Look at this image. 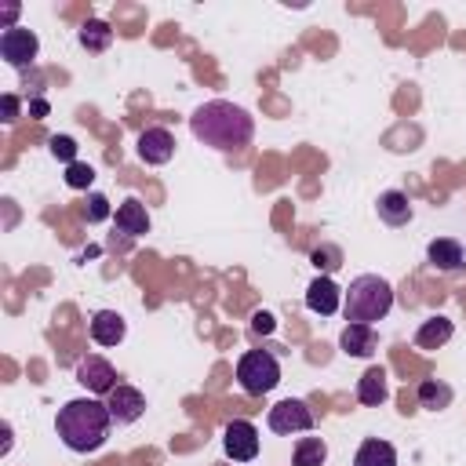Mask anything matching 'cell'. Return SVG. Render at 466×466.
<instances>
[{"instance_id":"484cf974","label":"cell","mask_w":466,"mask_h":466,"mask_svg":"<svg viewBox=\"0 0 466 466\" xmlns=\"http://www.w3.org/2000/svg\"><path fill=\"white\" fill-rule=\"evenodd\" d=\"M109 215H113L109 200H106L102 193H87V200H84V218H87V222H106Z\"/></svg>"},{"instance_id":"3957f363","label":"cell","mask_w":466,"mask_h":466,"mask_svg":"<svg viewBox=\"0 0 466 466\" xmlns=\"http://www.w3.org/2000/svg\"><path fill=\"white\" fill-rule=\"evenodd\" d=\"M342 309L350 324H375L393 309V288L379 273H360L342 291Z\"/></svg>"},{"instance_id":"2e32d148","label":"cell","mask_w":466,"mask_h":466,"mask_svg":"<svg viewBox=\"0 0 466 466\" xmlns=\"http://www.w3.org/2000/svg\"><path fill=\"white\" fill-rule=\"evenodd\" d=\"M451 335H455V324H451L444 313H433V317H426V320L419 324L415 346H419V350H441Z\"/></svg>"},{"instance_id":"f1b7e54d","label":"cell","mask_w":466,"mask_h":466,"mask_svg":"<svg viewBox=\"0 0 466 466\" xmlns=\"http://www.w3.org/2000/svg\"><path fill=\"white\" fill-rule=\"evenodd\" d=\"M4 18H7V29H15V18H18V4H7V7H4Z\"/></svg>"},{"instance_id":"4316f807","label":"cell","mask_w":466,"mask_h":466,"mask_svg":"<svg viewBox=\"0 0 466 466\" xmlns=\"http://www.w3.org/2000/svg\"><path fill=\"white\" fill-rule=\"evenodd\" d=\"M15 116H18V98L4 95V120H15Z\"/></svg>"},{"instance_id":"9c48e42d","label":"cell","mask_w":466,"mask_h":466,"mask_svg":"<svg viewBox=\"0 0 466 466\" xmlns=\"http://www.w3.org/2000/svg\"><path fill=\"white\" fill-rule=\"evenodd\" d=\"M106 408H109V415H113L116 426H131V422L142 419L146 397H142V390H135V386H127V382H116V386L109 390V397H106Z\"/></svg>"},{"instance_id":"44dd1931","label":"cell","mask_w":466,"mask_h":466,"mask_svg":"<svg viewBox=\"0 0 466 466\" xmlns=\"http://www.w3.org/2000/svg\"><path fill=\"white\" fill-rule=\"evenodd\" d=\"M451 386L448 382H441V379H422L419 382V404L422 408H430V411H441V408H448L451 404Z\"/></svg>"},{"instance_id":"603a6c76","label":"cell","mask_w":466,"mask_h":466,"mask_svg":"<svg viewBox=\"0 0 466 466\" xmlns=\"http://www.w3.org/2000/svg\"><path fill=\"white\" fill-rule=\"evenodd\" d=\"M309 258H313V266H317V269H324V277H328L331 269H339V266H342V251H339L335 244H320V248H313V251H309Z\"/></svg>"},{"instance_id":"d6986e66","label":"cell","mask_w":466,"mask_h":466,"mask_svg":"<svg viewBox=\"0 0 466 466\" xmlns=\"http://www.w3.org/2000/svg\"><path fill=\"white\" fill-rule=\"evenodd\" d=\"M353 466H397V451L390 441H379V437H368L357 455H353Z\"/></svg>"},{"instance_id":"7402d4cb","label":"cell","mask_w":466,"mask_h":466,"mask_svg":"<svg viewBox=\"0 0 466 466\" xmlns=\"http://www.w3.org/2000/svg\"><path fill=\"white\" fill-rule=\"evenodd\" d=\"M324 459H328V444L320 437H299L291 451V466H324Z\"/></svg>"},{"instance_id":"ffe728a7","label":"cell","mask_w":466,"mask_h":466,"mask_svg":"<svg viewBox=\"0 0 466 466\" xmlns=\"http://www.w3.org/2000/svg\"><path fill=\"white\" fill-rule=\"evenodd\" d=\"M76 40H80V47H87V51H106V47L113 44V29H109V22H102V18H87V22L80 25Z\"/></svg>"},{"instance_id":"8992f818","label":"cell","mask_w":466,"mask_h":466,"mask_svg":"<svg viewBox=\"0 0 466 466\" xmlns=\"http://www.w3.org/2000/svg\"><path fill=\"white\" fill-rule=\"evenodd\" d=\"M36 55H40V40H36L33 29L15 25V29H4V33H0V58H4L7 66L22 69V66H29Z\"/></svg>"},{"instance_id":"7c38bea8","label":"cell","mask_w":466,"mask_h":466,"mask_svg":"<svg viewBox=\"0 0 466 466\" xmlns=\"http://www.w3.org/2000/svg\"><path fill=\"white\" fill-rule=\"evenodd\" d=\"M113 222H116V229H120L124 237H142V233H149V211H146V204H142L138 197L120 200Z\"/></svg>"},{"instance_id":"9a60e30c","label":"cell","mask_w":466,"mask_h":466,"mask_svg":"<svg viewBox=\"0 0 466 466\" xmlns=\"http://www.w3.org/2000/svg\"><path fill=\"white\" fill-rule=\"evenodd\" d=\"M426 258H430V266H437V269H444V273H455V269L466 266V251H462V244L451 240V237H437V240H430Z\"/></svg>"},{"instance_id":"7a4b0ae2","label":"cell","mask_w":466,"mask_h":466,"mask_svg":"<svg viewBox=\"0 0 466 466\" xmlns=\"http://www.w3.org/2000/svg\"><path fill=\"white\" fill-rule=\"evenodd\" d=\"M109 426H113V415L106 408V400L98 397H76V400H66L58 408V419H55V430L62 437V444L69 451H98L109 437Z\"/></svg>"},{"instance_id":"30bf717a","label":"cell","mask_w":466,"mask_h":466,"mask_svg":"<svg viewBox=\"0 0 466 466\" xmlns=\"http://www.w3.org/2000/svg\"><path fill=\"white\" fill-rule=\"evenodd\" d=\"M138 157L146 164H167L175 157V135L167 127H146L138 135Z\"/></svg>"},{"instance_id":"5b68a950","label":"cell","mask_w":466,"mask_h":466,"mask_svg":"<svg viewBox=\"0 0 466 466\" xmlns=\"http://www.w3.org/2000/svg\"><path fill=\"white\" fill-rule=\"evenodd\" d=\"M313 408L299 397H284L269 408V430L280 433V437H291V433H309L313 430Z\"/></svg>"},{"instance_id":"ac0fdd59","label":"cell","mask_w":466,"mask_h":466,"mask_svg":"<svg viewBox=\"0 0 466 466\" xmlns=\"http://www.w3.org/2000/svg\"><path fill=\"white\" fill-rule=\"evenodd\" d=\"M339 346L350 357H371L375 353V328L371 324H346L339 335Z\"/></svg>"},{"instance_id":"cb8c5ba5","label":"cell","mask_w":466,"mask_h":466,"mask_svg":"<svg viewBox=\"0 0 466 466\" xmlns=\"http://www.w3.org/2000/svg\"><path fill=\"white\" fill-rule=\"evenodd\" d=\"M47 149H51V157H55V160H62L66 167H69V164H76V142H73L69 135H51Z\"/></svg>"},{"instance_id":"6da1fadb","label":"cell","mask_w":466,"mask_h":466,"mask_svg":"<svg viewBox=\"0 0 466 466\" xmlns=\"http://www.w3.org/2000/svg\"><path fill=\"white\" fill-rule=\"evenodd\" d=\"M189 131H193V138H200L204 146H211L218 153H237V149H244L251 142L255 120H251V113L244 106H233L226 98H211V102L193 109Z\"/></svg>"},{"instance_id":"8fae6325","label":"cell","mask_w":466,"mask_h":466,"mask_svg":"<svg viewBox=\"0 0 466 466\" xmlns=\"http://www.w3.org/2000/svg\"><path fill=\"white\" fill-rule=\"evenodd\" d=\"M306 306H309V313L331 317V313L342 306V288H339L331 277H317V280L306 288Z\"/></svg>"},{"instance_id":"277c9868","label":"cell","mask_w":466,"mask_h":466,"mask_svg":"<svg viewBox=\"0 0 466 466\" xmlns=\"http://www.w3.org/2000/svg\"><path fill=\"white\" fill-rule=\"evenodd\" d=\"M237 382L244 393L251 397H262L269 393L277 382H280V364L269 350H248L240 360H237Z\"/></svg>"},{"instance_id":"52a82bcc","label":"cell","mask_w":466,"mask_h":466,"mask_svg":"<svg viewBox=\"0 0 466 466\" xmlns=\"http://www.w3.org/2000/svg\"><path fill=\"white\" fill-rule=\"evenodd\" d=\"M76 382H80L87 393H102V397H109V390L116 386V368H113L106 357L87 353V357L76 360Z\"/></svg>"},{"instance_id":"83f0119b","label":"cell","mask_w":466,"mask_h":466,"mask_svg":"<svg viewBox=\"0 0 466 466\" xmlns=\"http://www.w3.org/2000/svg\"><path fill=\"white\" fill-rule=\"evenodd\" d=\"M251 328H255V331H269V328H273V317H269V313H255V317H251Z\"/></svg>"},{"instance_id":"d4e9b609","label":"cell","mask_w":466,"mask_h":466,"mask_svg":"<svg viewBox=\"0 0 466 466\" xmlns=\"http://www.w3.org/2000/svg\"><path fill=\"white\" fill-rule=\"evenodd\" d=\"M91 182H95V167H91V164L76 160V164L66 167V186H69V189H87Z\"/></svg>"},{"instance_id":"e0dca14e","label":"cell","mask_w":466,"mask_h":466,"mask_svg":"<svg viewBox=\"0 0 466 466\" xmlns=\"http://www.w3.org/2000/svg\"><path fill=\"white\" fill-rule=\"evenodd\" d=\"M390 397V382H386V368L371 364L360 379H357V400L368 404V408H379L382 400Z\"/></svg>"},{"instance_id":"4fadbf2b","label":"cell","mask_w":466,"mask_h":466,"mask_svg":"<svg viewBox=\"0 0 466 466\" xmlns=\"http://www.w3.org/2000/svg\"><path fill=\"white\" fill-rule=\"evenodd\" d=\"M124 335H127V324L116 309H95L91 313V339L98 346H116V342H124Z\"/></svg>"},{"instance_id":"5bb4252c","label":"cell","mask_w":466,"mask_h":466,"mask_svg":"<svg viewBox=\"0 0 466 466\" xmlns=\"http://www.w3.org/2000/svg\"><path fill=\"white\" fill-rule=\"evenodd\" d=\"M375 208H379V218H382L386 226H408L411 215H415V211H411V200H408L404 189H386V193H379Z\"/></svg>"},{"instance_id":"ba28073f","label":"cell","mask_w":466,"mask_h":466,"mask_svg":"<svg viewBox=\"0 0 466 466\" xmlns=\"http://www.w3.org/2000/svg\"><path fill=\"white\" fill-rule=\"evenodd\" d=\"M222 448L233 462H251L258 455V430L248 419H233L222 430Z\"/></svg>"},{"instance_id":"f546056e","label":"cell","mask_w":466,"mask_h":466,"mask_svg":"<svg viewBox=\"0 0 466 466\" xmlns=\"http://www.w3.org/2000/svg\"><path fill=\"white\" fill-rule=\"evenodd\" d=\"M29 109H33V113H36V116H44V113H47V102H33V106H29Z\"/></svg>"}]
</instances>
